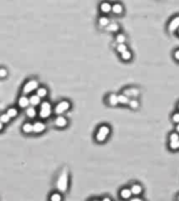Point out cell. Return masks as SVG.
I'll return each instance as SVG.
<instances>
[{"mask_svg":"<svg viewBox=\"0 0 179 201\" xmlns=\"http://www.w3.org/2000/svg\"><path fill=\"white\" fill-rule=\"evenodd\" d=\"M56 188L59 193H66L69 188V172L67 168H64L59 174L57 181H56Z\"/></svg>","mask_w":179,"mask_h":201,"instance_id":"cell-1","label":"cell"},{"mask_svg":"<svg viewBox=\"0 0 179 201\" xmlns=\"http://www.w3.org/2000/svg\"><path fill=\"white\" fill-rule=\"evenodd\" d=\"M52 104L49 103V102H47V100L41 102V104H40V110H39L40 117L42 119H46L52 115Z\"/></svg>","mask_w":179,"mask_h":201,"instance_id":"cell-2","label":"cell"},{"mask_svg":"<svg viewBox=\"0 0 179 201\" xmlns=\"http://www.w3.org/2000/svg\"><path fill=\"white\" fill-rule=\"evenodd\" d=\"M109 134H110V128L108 126L106 125L101 126L100 128H99V130H97V132L95 133V139L99 143H103V141H105L107 139V137L109 136Z\"/></svg>","mask_w":179,"mask_h":201,"instance_id":"cell-3","label":"cell"},{"mask_svg":"<svg viewBox=\"0 0 179 201\" xmlns=\"http://www.w3.org/2000/svg\"><path fill=\"white\" fill-rule=\"evenodd\" d=\"M38 87H39V83H38V81H36V80H29V81H27V82L24 84V86H23V88H22V93H23V95L30 94L32 92L36 91Z\"/></svg>","mask_w":179,"mask_h":201,"instance_id":"cell-4","label":"cell"},{"mask_svg":"<svg viewBox=\"0 0 179 201\" xmlns=\"http://www.w3.org/2000/svg\"><path fill=\"white\" fill-rule=\"evenodd\" d=\"M70 106H71V104H70L69 100H61V102H59L57 105H56L55 107V113L57 114V115H62L64 112H66V111H68V110L70 109Z\"/></svg>","mask_w":179,"mask_h":201,"instance_id":"cell-5","label":"cell"},{"mask_svg":"<svg viewBox=\"0 0 179 201\" xmlns=\"http://www.w3.org/2000/svg\"><path fill=\"white\" fill-rule=\"evenodd\" d=\"M46 125L43 122H35L33 124V132L35 133H42V132L45 131Z\"/></svg>","mask_w":179,"mask_h":201,"instance_id":"cell-6","label":"cell"},{"mask_svg":"<svg viewBox=\"0 0 179 201\" xmlns=\"http://www.w3.org/2000/svg\"><path fill=\"white\" fill-rule=\"evenodd\" d=\"M168 28H169V31H171V33H174V31H176L177 29H178L179 28V16H177V17H175V18H173L171 20Z\"/></svg>","mask_w":179,"mask_h":201,"instance_id":"cell-7","label":"cell"},{"mask_svg":"<svg viewBox=\"0 0 179 201\" xmlns=\"http://www.w3.org/2000/svg\"><path fill=\"white\" fill-rule=\"evenodd\" d=\"M68 122H67V119L65 116L63 115H58L56 117L55 119V125L56 127H58V128H64V127H66Z\"/></svg>","mask_w":179,"mask_h":201,"instance_id":"cell-8","label":"cell"},{"mask_svg":"<svg viewBox=\"0 0 179 201\" xmlns=\"http://www.w3.org/2000/svg\"><path fill=\"white\" fill-rule=\"evenodd\" d=\"M18 106L22 109H26L29 106V98L26 95H21L18 98Z\"/></svg>","mask_w":179,"mask_h":201,"instance_id":"cell-9","label":"cell"},{"mask_svg":"<svg viewBox=\"0 0 179 201\" xmlns=\"http://www.w3.org/2000/svg\"><path fill=\"white\" fill-rule=\"evenodd\" d=\"M119 196H121V198L124 199V200H129V199L132 197V192H131L130 189L124 188V189H121V191H119Z\"/></svg>","mask_w":179,"mask_h":201,"instance_id":"cell-10","label":"cell"},{"mask_svg":"<svg viewBox=\"0 0 179 201\" xmlns=\"http://www.w3.org/2000/svg\"><path fill=\"white\" fill-rule=\"evenodd\" d=\"M131 192H132V195L134 196H139L143 194V186L138 184V183H135V184H132L130 188Z\"/></svg>","mask_w":179,"mask_h":201,"instance_id":"cell-11","label":"cell"},{"mask_svg":"<svg viewBox=\"0 0 179 201\" xmlns=\"http://www.w3.org/2000/svg\"><path fill=\"white\" fill-rule=\"evenodd\" d=\"M111 9H112V5L110 4L109 2H107V1H104V2L101 3L100 5V9L101 12L103 13V14H109L110 12H111Z\"/></svg>","mask_w":179,"mask_h":201,"instance_id":"cell-12","label":"cell"},{"mask_svg":"<svg viewBox=\"0 0 179 201\" xmlns=\"http://www.w3.org/2000/svg\"><path fill=\"white\" fill-rule=\"evenodd\" d=\"M124 94L127 95L128 98L129 96H138L139 95V90L136 88H127L124 90Z\"/></svg>","mask_w":179,"mask_h":201,"instance_id":"cell-13","label":"cell"},{"mask_svg":"<svg viewBox=\"0 0 179 201\" xmlns=\"http://www.w3.org/2000/svg\"><path fill=\"white\" fill-rule=\"evenodd\" d=\"M28 98H29V105H30V106H33V107L40 106V104H41V100H42V98H39L37 94L30 95Z\"/></svg>","mask_w":179,"mask_h":201,"instance_id":"cell-14","label":"cell"},{"mask_svg":"<svg viewBox=\"0 0 179 201\" xmlns=\"http://www.w3.org/2000/svg\"><path fill=\"white\" fill-rule=\"evenodd\" d=\"M111 12L115 15H121V13L124 12V6L121 5V3H114L112 5V9H111Z\"/></svg>","mask_w":179,"mask_h":201,"instance_id":"cell-15","label":"cell"},{"mask_svg":"<svg viewBox=\"0 0 179 201\" xmlns=\"http://www.w3.org/2000/svg\"><path fill=\"white\" fill-rule=\"evenodd\" d=\"M25 114L27 115V117L29 119H34V117H36L37 115V110H36V107H33V106H28L26 109H25Z\"/></svg>","mask_w":179,"mask_h":201,"instance_id":"cell-16","label":"cell"},{"mask_svg":"<svg viewBox=\"0 0 179 201\" xmlns=\"http://www.w3.org/2000/svg\"><path fill=\"white\" fill-rule=\"evenodd\" d=\"M36 94L41 98H44L45 96H47L48 94V91H47V89L45 87H38L36 90Z\"/></svg>","mask_w":179,"mask_h":201,"instance_id":"cell-17","label":"cell"},{"mask_svg":"<svg viewBox=\"0 0 179 201\" xmlns=\"http://www.w3.org/2000/svg\"><path fill=\"white\" fill-rule=\"evenodd\" d=\"M108 103H109L110 106H116V105L119 104L117 95L114 94V93H111V94L108 96Z\"/></svg>","mask_w":179,"mask_h":201,"instance_id":"cell-18","label":"cell"},{"mask_svg":"<svg viewBox=\"0 0 179 201\" xmlns=\"http://www.w3.org/2000/svg\"><path fill=\"white\" fill-rule=\"evenodd\" d=\"M106 29L111 33H117L119 31V25L117 23H109L106 26Z\"/></svg>","mask_w":179,"mask_h":201,"instance_id":"cell-19","label":"cell"},{"mask_svg":"<svg viewBox=\"0 0 179 201\" xmlns=\"http://www.w3.org/2000/svg\"><path fill=\"white\" fill-rule=\"evenodd\" d=\"M6 114L11 117V119H14V117H16V116L18 115V109L17 108H15V107H11V108H9L7 109V111H6Z\"/></svg>","mask_w":179,"mask_h":201,"instance_id":"cell-20","label":"cell"},{"mask_svg":"<svg viewBox=\"0 0 179 201\" xmlns=\"http://www.w3.org/2000/svg\"><path fill=\"white\" fill-rule=\"evenodd\" d=\"M22 131L24 133H32L33 132V124L32 123H25L22 126Z\"/></svg>","mask_w":179,"mask_h":201,"instance_id":"cell-21","label":"cell"},{"mask_svg":"<svg viewBox=\"0 0 179 201\" xmlns=\"http://www.w3.org/2000/svg\"><path fill=\"white\" fill-rule=\"evenodd\" d=\"M121 59L124 60V61H130L131 59H132V52H130V50H126V52H121Z\"/></svg>","mask_w":179,"mask_h":201,"instance_id":"cell-22","label":"cell"},{"mask_svg":"<svg viewBox=\"0 0 179 201\" xmlns=\"http://www.w3.org/2000/svg\"><path fill=\"white\" fill-rule=\"evenodd\" d=\"M117 100H119V104H121V105H127L129 103V100H130L127 95L125 94L117 95Z\"/></svg>","mask_w":179,"mask_h":201,"instance_id":"cell-23","label":"cell"},{"mask_svg":"<svg viewBox=\"0 0 179 201\" xmlns=\"http://www.w3.org/2000/svg\"><path fill=\"white\" fill-rule=\"evenodd\" d=\"M63 197L61 195V193H52L50 197H49V201H62Z\"/></svg>","mask_w":179,"mask_h":201,"instance_id":"cell-24","label":"cell"},{"mask_svg":"<svg viewBox=\"0 0 179 201\" xmlns=\"http://www.w3.org/2000/svg\"><path fill=\"white\" fill-rule=\"evenodd\" d=\"M109 23H110L109 19L107 18V17H101V18L99 19V25L102 26V27H106Z\"/></svg>","mask_w":179,"mask_h":201,"instance_id":"cell-25","label":"cell"},{"mask_svg":"<svg viewBox=\"0 0 179 201\" xmlns=\"http://www.w3.org/2000/svg\"><path fill=\"white\" fill-rule=\"evenodd\" d=\"M128 49L127 45L125 44V43H121V44H117V46H116V50H117V52L119 54H121V52H126Z\"/></svg>","mask_w":179,"mask_h":201,"instance_id":"cell-26","label":"cell"},{"mask_svg":"<svg viewBox=\"0 0 179 201\" xmlns=\"http://www.w3.org/2000/svg\"><path fill=\"white\" fill-rule=\"evenodd\" d=\"M9 121H11V117L6 113H3L0 115V122L3 123V124H7V123H9Z\"/></svg>","mask_w":179,"mask_h":201,"instance_id":"cell-27","label":"cell"},{"mask_svg":"<svg viewBox=\"0 0 179 201\" xmlns=\"http://www.w3.org/2000/svg\"><path fill=\"white\" fill-rule=\"evenodd\" d=\"M115 40L119 44H121V43H125V41H126V36H125L124 34H117V35H116Z\"/></svg>","mask_w":179,"mask_h":201,"instance_id":"cell-28","label":"cell"},{"mask_svg":"<svg viewBox=\"0 0 179 201\" xmlns=\"http://www.w3.org/2000/svg\"><path fill=\"white\" fill-rule=\"evenodd\" d=\"M128 104H129V106H130L132 109H136V108L139 107V103H138L137 100H129Z\"/></svg>","mask_w":179,"mask_h":201,"instance_id":"cell-29","label":"cell"},{"mask_svg":"<svg viewBox=\"0 0 179 201\" xmlns=\"http://www.w3.org/2000/svg\"><path fill=\"white\" fill-rule=\"evenodd\" d=\"M179 140V134L177 132H173L170 135V141H178Z\"/></svg>","mask_w":179,"mask_h":201,"instance_id":"cell-30","label":"cell"},{"mask_svg":"<svg viewBox=\"0 0 179 201\" xmlns=\"http://www.w3.org/2000/svg\"><path fill=\"white\" fill-rule=\"evenodd\" d=\"M7 76V70L5 68H0V79H4Z\"/></svg>","mask_w":179,"mask_h":201,"instance_id":"cell-31","label":"cell"},{"mask_svg":"<svg viewBox=\"0 0 179 201\" xmlns=\"http://www.w3.org/2000/svg\"><path fill=\"white\" fill-rule=\"evenodd\" d=\"M169 147H170V149H172V150H177L178 149V141H170Z\"/></svg>","mask_w":179,"mask_h":201,"instance_id":"cell-32","label":"cell"},{"mask_svg":"<svg viewBox=\"0 0 179 201\" xmlns=\"http://www.w3.org/2000/svg\"><path fill=\"white\" fill-rule=\"evenodd\" d=\"M172 121L174 123H176V124H179V112L174 113L173 115H172Z\"/></svg>","mask_w":179,"mask_h":201,"instance_id":"cell-33","label":"cell"},{"mask_svg":"<svg viewBox=\"0 0 179 201\" xmlns=\"http://www.w3.org/2000/svg\"><path fill=\"white\" fill-rule=\"evenodd\" d=\"M130 201H143L141 198H139L138 196H135V197H131L130 199H129Z\"/></svg>","mask_w":179,"mask_h":201,"instance_id":"cell-34","label":"cell"},{"mask_svg":"<svg viewBox=\"0 0 179 201\" xmlns=\"http://www.w3.org/2000/svg\"><path fill=\"white\" fill-rule=\"evenodd\" d=\"M174 58L176 59L177 61H179V49L175 50V52H174Z\"/></svg>","mask_w":179,"mask_h":201,"instance_id":"cell-35","label":"cell"},{"mask_svg":"<svg viewBox=\"0 0 179 201\" xmlns=\"http://www.w3.org/2000/svg\"><path fill=\"white\" fill-rule=\"evenodd\" d=\"M101 201H112V200H111V198H109V197H104Z\"/></svg>","mask_w":179,"mask_h":201,"instance_id":"cell-36","label":"cell"},{"mask_svg":"<svg viewBox=\"0 0 179 201\" xmlns=\"http://www.w3.org/2000/svg\"><path fill=\"white\" fill-rule=\"evenodd\" d=\"M3 125H4V124H3V123L0 122V131H2V130H3V127H4V126H3Z\"/></svg>","mask_w":179,"mask_h":201,"instance_id":"cell-37","label":"cell"},{"mask_svg":"<svg viewBox=\"0 0 179 201\" xmlns=\"http://www.w3.org/2000/svg\"><path fill=\"white\" fill-rule=\"evenodd\" d=\"M176 132L179 134V124H177V126H176Z\"/></svg>","mask_w":179,"mask_h":201,"instance_id":"cell-38","label":"cell"},{"mask_svg":"<svg viewBox=\"0 0 179 201\" xmlns=\"http://www.w3.org/2000/svg\"><path fill=\"white\" fill-rule=\"evenodd\" d=\"M90 201H101V200H99V199H92V200H90Z\"/></svg>","mask_w":179,"mask_h":201,"instance_id":"cell-39","label":"cell"},{"mask_svg":"<svg viewBox=\"0 0 179 201\" xmlns=\"http://www.w3.org/2000/svg\"><path fill=\"white\" fill-rule=\"evenodd\" d=\"M177 31H178V35H179V28H178V29H177Z\"/></svg>","mask_w":179,"mask_h":201,"instance_id":"cell-40","label":"cell"},{"mask_svg":"<svg viewBox=\"0 0 179 201\" xmlns=\"http://www.w3.org/2000/svg\"><path fill=\"white\" fill-rule=\"evenodd\" d=\"M178 149H179V140H178Z\"/></svg>","mask_w":179,"mask_h":201,"instance_id":"cell-41","label":"cell"},{"mask_svg":"<svg viewBox=\"0 0 179 201\" xmlns=\"http://www.w3.org/2000/svg\"><path fill=\"white\" fill-rule=\"evenodd\" d=\"M178 201H179V195H178Z\"/></svg>","mask_w":179,"mask_h":201,"instance_id":"cell-42","label":"cell"},{"mask_svg":"<svg viewBox=\"0 0 179 201\" xmlns=\"http://www.w3.org/2000/svg\"><path fill=\"white\" fill-rule=\"evenodd\" d=\"M178 109H179V104H178Z\"/></svg>","mask_w":179,"mask_h":201,"instance_id":"cell-43","label":"cell"}]
</instances>
